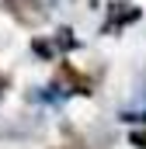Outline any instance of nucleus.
Returning a JSON list of instances; mask_svg holds the SVG:
<instances>
[{
    "label": "nucleus",
    "mask_w": 146,
    "mask_h": 149,
    "mask_svg": "<svg viewBox=\"0 0 146 149\" xmlns=\"http://www.w3.org/2000/svg\"><path fill=\"white\" fill-rule=\"evenodd\" d=\"M4 10L11 17H18L21 24H42V10L35 7V0H4Z\"/></svg>",
    "instance_id": "obj_1"
},
{
    "label": "nucleus",
    "mask_w": 146,
    "mask_h": 149,
    "mask_svg": "<svg viewBox=\"0 0 146 149\" xmlns=\"http://www.w3.org/2000/svg\"><path fill=\"white\" fill-rule=\"evenodd\" d=\"M132 21H139V7H132V3H111V21L105 31H115L118 24H132Z\"/></svg>",
    "instance_id": "obj_2"
},
{
    "label": "nucleus",
    "mask_w": 146,
    "mask_h": 149,
    "mask_svg": "<svg viewBox=\"0 0 146 149\" xmlns=\"http://www.w3.org/2000/svg\"><path fill=\"white\" fill-rule=\"evenodd\" d=\"M4 90H7V80H4V76H0V94H4Z\"/></svg>",
    "instance_id": "obj_4"
},
{
    "label": "nucleus",
    "mask_w": 146,
    "mask_h": 149,
    "mask_svg": "<svg viewBox=\"0 0 146 149\" xmlns=\"http://www.w3.org/2000/svg\"><path fill=\"white\" fill-rule=\"evenodd\" d=\"M66 149H73V146H66Z\"/></svg>",
    "instance_id": "obj_5"
},
{
    "label": "nucleus",
    "mask_w": 146,
    "mask_h": 149,
    "mask_svg": "<svg viewBox=\"0 0 146 149\" xmlns=\"http://www.w3.org/2000/svg\"><path fill=\"white\" fill-rule=\"evenodd\" d=\"M132 146H139V149H146V132H132Z\"/></svg>",
    "instance_id": "obj_3"
}]
</instances>
